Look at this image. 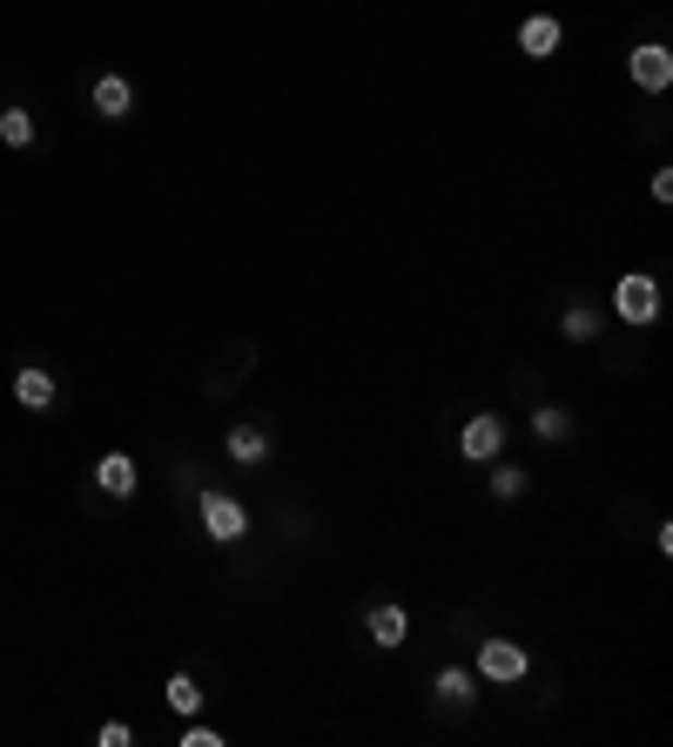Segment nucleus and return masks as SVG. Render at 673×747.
Instances as JSON below:
<instances>
[{"instance_id": "f257e3e1", "label": "nucleus", "mask_w": 673, "mask_h": 747, "mask_svg": "<svg viewBox=\"0 0 673 747\" xmlns=\"http://www.w3.org/2000/svg\"><path fill=\"white\" fill-rule=\"evenodd\" d=\"M243 526H250V513H243V505H236L229 492H203V532H209L216 545L243 539Z\"/></svg>"}, {"instance_id": "f03ea898", "label": "nucleus", "mask_w": 673, "mask_h": 747, "mask_svg": "<svg viewBox=\"0 0 673 747\" xmlns=\"http://www.w3.org/2000/svg\"><path fill=\"white\" fill-rule=\"evenodd\" d=\"M613 310H620L626 324H653V317H660V290H653V277H620Z\"/></svg>"}, {"instance_id": "7ed1b4c3", "label": "nucleus", "mask_w": 673, "mask_h": 747, "mask_svg": "<svg viewBox=\"0 0 673 747\" xmlns=\"http://www.w3.org/2000/svg\"><path fill=\"white\" fill-rule=\"evenodd\" d=\"M626 68H633V82H640V88H653V95H660V88L673 82V55H666L660 41H647V48H633V61H626Z\"/></svg>"}, {"instance_id": "20e7f679", "label": "nucleus", "mask_w": 673, "mask_h": 747, "mask_svg": "<svg viewBox=\"0 0 673 747\" xmlns=\"http://www.w3.org/2000/svg\"><path fill=\"white\" fill-rule=\"evenodd\" d=\"M479 666H485V680H526V647L485 640V647H479Z\"/></svg>"}, {"instance_id": "39448f33", "label": "nucleus", "mask_w": 673, "mask_h": 747, "mask_svg": "<svg viewBox=\"0 0 673 747\" xmlns=\"http://www.w3.org/2000/svg\"><path fill=\"white\" fill-rule=\"evenodd\" d=\"M498 445H505V424H498L492 411H479V418L458 431V451H465V458H492Z\"/></svg>"}, {"instance_id": "423d86ee", "label": "nucleus", "mask_w": 673, "mask_h": 747, "mask_svg": "<svg viewBox=\"0 0 673 747\" xmlns=\"http://www.w3.org/2000/svg\"><path fill=\"white\" fill-rule=\"evenodd\" d=\"M129 108H135V88L122 82V74H101V82H95V115H101V122H122Z\"/></svg>"}, {"instance_id": "0eeeda50", "label": "nucleus", "mask_w": 673, "mask_h": 747, "mask_svg": "<svg viewBox=\"0 0 673 747\" xmlns=\"http://www.w3.org/2000/svg\"><path fill=\"white\" fill-rule=\"evenodd\" d=\"M14 398H21L27 411H48V405H55V377H48L41 364H27V371H14Z\"/></svg>"}, {"instance_id": "6e6552de", "label": "nucleus", "mask_w": 673, "mask_h": 747, "mask_svg": "<svg viewBox=\"0 0 673 747\" xmlns=\"http://www.w3.org/2000/svg\"><path fill=\"white\" fill-rule=\"evenodd\" d=\"M95 485H101L108 498H129V492H135V458H122V451H108V458L95 465Z\"/></svg>"}, {"instance_id": "1a4fd4ad", "label": "nucleus", "mask_w": 673, "mask_h": 747, "mask_svg": "<svg viewBox=\"0 0 673 747\" xmlns=\"http://www.w3.org/2000/svg\"><path fill=\"white\" fill-rule=\"evenodd\" d=\"M519 48H526L532 61H545L552 48H560V21H552V14H532V21L519 27Z\"/></svg>"}, {"instance_id": "9d476101", "label": "nucleus", "mask_w": 673, "mask_h": 747, "mask_svg": "<svg viewBox=\"0 0 673 747\" xmlns=\"http://www.w3.org/2000/svg\"><path fill=\"white\" fill-rule=\"evenodd\" d=\"M263 451H269V438H263L256 424H236V431H229V458H236V465H263Z\"/></svg>"}, {"instance_id": "9b49d317", "label": "nucleus", "mask_w": 673, "mask_h": 747, "mask_svg": "<svg viewBox=\"0 0 673 747\" xmlns=\"http://www.w3.org/2000/svg\"><path fill=\"white\" fill-rule=\"evenodd\" d=\"M371 640H377V647H398V640H405V613H398V606H377V613H371Z\"/></svg>"}, {"instance_id": "f8f14e48", "label": "nucleus", "mask_w": 673, "mask_h": 747, "mask_svg": "<svg viewBox=\"0 0 673 747\" xmlns=\"http://www.w3.org/2000/svg\"><path fill=\"white\" fill-rule=\"evenodd\" d=\"M0 142H8V148H27V142H34V115H27V108H8V115H0Z\"/></svg>"}, {"instance_id": "ddd939ff", "label": "nucleus", "mask_w": 673, "mask_h": 747, "mask_svg": "<svg viewBox=\"0 0 673 747\" xmlns=\"http://www.w3.org/2000/svg\"><path fill=\"white\" fill-rule=\"evenodd\" d=\"M169 707H176V714H195V707H203V687H195L189 674H176L169 680Z\"/></svg>"}, {"instance_id": "4468645a", "label": "nucleus", "mask_w": 673, "mask_h": 747, "mask_svg": "<svg viewBox=\"0 0 673 747\" xmlns=\"http://www.w3.org/2000/svg\"><path fill=\"white\" fill-rule=\"evenodd\" d=\"M438 694L465 707V700H471V674H458V666H445V674H438Z\"/></svg>"}, {"instance_id": "2eb2a0df", "label": "nucleus", "mask_w": 673, "mask_h": 747, "mask_svg": "<svg viewBox=\"0 0 673 747\" xmlns=\"http://www.w3.org/2000/svg\"><path fill=\"white\" fill-rule=\"evenodd\" d=\"M492 492H498V498H519V492H526V471L498 465V471H492Z\"/></svg>"}, {"instance_id": "dca6fc26", "label": "nucleus", "mask_w": 673, "mask_h": 747, "mask_svg": "<svg viewBox=\"0 0 673 747\" xmlns=\"http://www.w3.org/2000/svg\"><path fill=\"white\" fill-rule=\"evenodd\" d=\"M560 330H566L573 344H586V337H592V330H600V324H592V310H566V324H560Z\"/></svg>"}, {"instance_id": "f3484780", "label": "nucleus", "mask_w": 673, "mask_h": 747, "mask_svg": "<svg viewBox=\"0 0 673 747\" xmlns=\"http://www.w3.org/2000/svg\"><path fill=\"white\" fill-rule=\"evenodd\" d=\"M532 431H539V438H566V411H552V405H545V411L532 418Z\"/></svg>"}, {"instance_id": "a211bd4d", "label": "nucleus", "mask_w": 673, "mask_h": 747, "mask_svg": "<svg viewBox=\"0 0 673 747\" xmlns=\"http://www.w3.org/2000/svg\"><path fill=\"white\" fill-rule=\"evenodd\" d=\"M95 740H101V747H129V740H135V734H129V727H122V721H108V727H101V734H95Z\"/></svg>"}]
</instances>
